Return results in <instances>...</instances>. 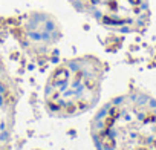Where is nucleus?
I'll return each instance as SVG.
<instances>
[{"label":"nucleus","instance_id":"obj_1","mask_svg":"<svg viewBox=\"0 0 156 150\" xmlns=\"http://www.w3.org/2000/svg\"><path fill=\"white\" fill-rule=\"evenodd\" d=\"M97 150H154L156 100L129 92L107 101L90 123Z\"/></svg>","mask_w":156,"mask_h":150},{"label":"nucleus","instance_id":"obj_2","mask_svg":"<svg viewBox=\"0 0 156 150\" xmlns=\"http://www.w3.org/2000/svg\"><path fill=\"white\" fill-rule=\"evenodd\" d=\"M104 66L92 55L58 64L44 86V106L51 116L72 118L94 109L100 100Z\"/></svg>","mask_w":156,"mask_h":150},{"label":"nucleus","instance_id":"obj_3","mask_svg":"<svg viewBox=\"0 0 156 150\" xmlns=\"http://www.w3.org/2000/svg\"><path fill=\"white\" fill-rule=\"evenodd\" d=\"M70 5L100 25L119 31L133 32L145 26L148 19L147 0H69Z\"/></svg>","mask_w":156,"mask_h":150},{"label":"nucleus","instance_id":"obj_4","mask_svg":"<svg viewBox=\"0 0 156 150\" xmlns=\"http://www.w3.org/2000/svg\"><path fill=\"white\" fill-rule=\"evenodd\" d=\"M154 150H156V148H154Z\"/></svg>","mask_w":156,"mask_h":150}]
</instances>
